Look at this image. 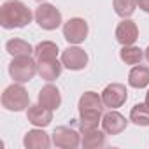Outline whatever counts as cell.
<instances>
[{
	"label": "cell",
	"instance_id": "4",
	"mask_svg": "<svg viewBox=\"0 0 149 149\" xmlns=\"http://www.w3.org/2000/svg\"><path fill=\"white\" fill-rule=\"evenodd\" d=\"M79 116L81 119H102L104 114V100L102 95L95 93V91H86L83 93V97L79 98Z\"/></svg>",
	"mask_w": 149,
	"mask_h": 149
},
{
	"label": "cell",
	"instance_id": "22",
	"mask_svg": "<svg viewBox=\"0 0 149 149\" xmlns=\"http://www.w3.org/2000/svg\"><path fill=\"white\" fill-rule=\"evenodd\" d=\"M112 6H114V11H116L118 16H121V18H130V16L135 13L137 0H114Z\"/></svg>",
	"mask_w": 149,
	"mask_h": 149
},
{
	"label": "cell",
	"instance_id": "11",
	"mask_svg": "<svg viewBox=\"0 0 149 149\" xmlns=\"http://www.w3.org/2000/svg\"><path fill=\"white\" fill-rule=\"evenodd\" d=\"M137 39H139V28H137V25L132 19L123 18V21L116 26V40L121 46H132Z\"/></svg>",
	"mask_w": 149,
	"mask_h": 149
},
{
	"label": "cell",
	"instance_id": "7",
	"mask_svg": "<svg viewBox=\"0 0 149 149\" xmlns=\"http://www.w3.org/2000/svg\"><path fill=\"white\" fill-rule=\"evenodd\" d=\"M126 98H128V90L125 84H119V83H112V84L105 86V90L102 91V100L107 109L121 107L126 102Z\"/></svg>",
	"mask_w": 149,
	"mask_h": 149
},
{
	"label": "cell",
	"instance_id": "24",
	"mask_svg": "<svg viewBox=\"0 0 149 149\" xmlns=\"http://www.w3.org/2000/svg\"><path fill=\"white\" fill-rule=\"evenodd\" d=\"M144 56H146V60L149 61V46H147V49H146V53H144Z\"/></svg>",
	"mask_w": 149,
	"mask_h": 149
},
{
	"label": "cell",
	"instance_id": "8",
	"mask_svg": "<svg viewBox=\"0 0 149 149\" xmlns=\"http://www.w3.org/2000/svg\"><path fill=\"white\" fill-rule=\"evenodd\" d=\"M61 63L68 70H83L88 65V54L77 46H68L61 53Z\"/></svg>",
	"mask_w": 149,
	"mask_h": 149
},
{
	"label": "cell",
	"instance_id": "15",
	"mask_svg": "<svg viewBox=\"0 0 149 149\" xmlns=\"http://www.w3.org/2000/svg\"><path fill=\"white\" fill-rule=\"evenodd\" d=\"M23 146L26 149H47L51 146V140H49V135L44 132V130H30L26 132L25 139H23Z\"/></svg>",
	"mask_w": 149,
	"mask_h": 149
},
{
	"label": "cell",
	"instance_id": "9",
	"mask_svg": "<svg viewBox=\"0 0 149 149\" xmlns=\"http://www.w3.org/2000/svg\"><path fill=\"white\" fill-rule=\"evenodd\" d=\"M53 144L61 149H76L81 144V137L76 130L67 128V126H58L53 132Z\"/></svg>",
	"mask_w": 149,
	"mask_h": 149
},
{
	"label": "cell",
	"instance_id": "3",
	"mask_svg": "<svg viewBox=\"0 0 149 149\" xmlns=\"http://www.w3.org/2000/svg\"><path fill=\"white\" fill-rule=\"evenodd\" d=\"M39 72L37 60L32 56H16L9 63V74L16 83H28L35 77V74Z\"/></svg>",
	"mask_w": 149,
	"mask_h": 149
},
{
	"label": "cell",
	"instance_id": "25",
	"mask_svg": "<svg viewBox=\"0 0 149 149\" xmlns=\"http://www.w3.org/2000/svg\"><path fill=\"white\" fill-rule=\"evenodd\" d=\"M146 104L149 105V90H147V93H146Z\"/></svg>",
	"mask_w": 149,
	"mask_h": 149
},
{
	"label": "cell",
	"instance_id": "6",
	"mask_svg": "<svg viewBox=\"0 0 149 149\" xmlns=\"http://www.w3.org/2000/svg\"><path fill=\"white\" fill-rule=\"evenodd\" d=\"M88 23L83 18H70L63 25V37L68 44H81L88 37Z\"/></svg>",
	"mask_w": 149,
	"mask_h": 149
},
{
	"label": "cell",
	"instance_id": "26",
	"mask_svg": "<svg viewBox=\"0 0 149 149\" xmlns=\"http://www.w3.org/2000/svg\"><path fill=\"white\" fill-rule=\"evenodd\" d=\"M37 2H42V0H37Z\"/></svg>",
	"mask_w": 149,
	"mask_h": 149
},
{
	"label": "cell",
	"instance_id": "20",
	"mask_svg": "<svg viewBox=\"0 0 149 149\" xmlns=\"http://www.w3.org/2000/svg\"><path fill=\"white\" fill-rule=\"evenodd\" d=\"M130 121L137 126H149V105L137 104L130 111Z\"/></svg>",
	"mask_w": 149,
	"mask_h": 149
},
{
	"label": "cell",
	"instance_id": "2",
	"mask_svg": "<svg viewBox=\"0 0 149 149\" xmlns=\"http://www.w3.org/2000/svg\"><path fill=\"white\" fill-rule=\"evenodd\" d=\"M2 105L11 112H21L30 107V95L23 88V83L11 84L2 93Z\"/></svg>",
	"mask_w": 149,
	"mask_h": 149
},
{
	"label": "cell",
	"instance_id": "13",
	"mask_svg": "<svg viewBox=\"0 0 149 149\" xmlns=\"http://www.w3.org/2000/svg\"><path fill=\"white\" fill-rule=\"evenodd\" d=\"M37 67H39V76L44 79V81H54L60 77L61 74V68H63V63L58 61V58H47V60H39L37 61Z\"/></svg>",
	"mask_w": 149,
	"mask_h": 149
},
{
	"label": "cell",
	"instance_id": "14",
	"mask_svg": "<svg viewBox=\"0 0 149 149\" xmlns=\"http://www.w3.org/2000/svg\"><path fill=\"white\" fill-rule=\"evenodd\" d=\"M39 104H42L44 107L54 111L61 105V95H60V90L53 84H46L42 86V90L39 91Z\"/></svg>",
	"mask_w": 149,
	"mask_h": 149
},
{
	"label": "cell",
	"instance_id": "21",
	"mask_svg": "<svg viewBox=\"0 0 149 149\" xmlns=\"http://www.w3.org/2000/svg\"><path fill=\"white\" fill-rule=\"evenodd\" d=\"M119 56L126 65H139L144 58V53L140 47L132 44V46H123V49L119 51Z\"/></svg>",
	"mask_w": 149,
	"mask_h": 149
},
{
	"label": "cell",
	"instance_id": "12",
	"mask_svg": "<svg viewBox=\"0 0 149 149\" xmlns=\"http://www.w3.org/2000/svg\"><path fill=\"white\" fill-rule=\"evenodd\" d=\"M26 119L33 125V126H39V128H44L47 126L51 121H53V111L44 107L42 104H35V105H30L26 109Z\"/></svg>",
	"mask_w": 149,
	"mask_h": 149
},
{
	"label": "cell",
	"instance_id": "5",
	"mask_svg": "<svg viewBox=\"0 0 149 149\" xmlns=\"http://www.w3.org/2000/svg\"><path fill=\"white\" fill-rule=\"evenodd\" d=\"M35 21L40 28L44 30H56L61 25V13L47 2H42L37 9H35Z\"/></svg>",
	"mask_w": 149,
	"mask_h": 149
},
{
	"label": "cell",
	"instance_id": "23",
	"mask_svg": "<svg viewBox=\"0 0 149 149\" xmlns=\"http://www.w3.org/2000/svg\"><path fill=\"white\" fill-rule=\"evenodd\" d=\"M137 6H139L144 13H149V0H137Z\"/></svg>",
	"mask_w": 149,
	"mask_h": 149
},
{
	"label": "cell",
	"instance_id": "1",
	"mask_svg": "<svg viewBox=\"0 0 149 149\" xmlns=\"http://www.w3.org/2000/svg\"><path fill=\"white\" fill-rule=\"evenodd\" d=\"M32 18L35 16L32 14L30 7H26L19 0H9L0 7V25L7 30L23 28L32 21Z\"/></svg>",
	"mask_w": 149,
	"mask_h": 149
},
{
	"label": "cell",
	"instance_id": "19",
	"mask_svg": "<svg viewBox=\"0 0 149 149\" xmlns=\"http://www.w3.org/2000/svg\"><path fill=\"white\" fill-rule=\"evenodd\" d=\"M58 46L51 40H42L35 46L33 49V54H35V60H47V58H58Z\"/></svg>",
	"mask_w": 149,
	"mask_h": 149
},
{
	"label": "cell",
	"instance_id": "18",
	"mask_svg": "<svg viewBox=\"0 0 149 149\" xmlns=\"http://www.w3.org/2000/svg\"><path fill=\"white\" fill-rule=\"evenodd\" d=\"M81 144H83V147H86V149L104 147V146H105V135H104V132H100L98 128L90 130V132H84Z\"/></svg>",
	"mask_w": 149,
	"mask_h": 149
},
{
	"label": "cell",
	"instance_id": "16",
	"mask_svg": "<svg viewBox=\"0 0 149 149\" xmlns=\"http://www.w3.org/2000/svg\"><path fill=\"white\" fill-rule=\"evenodd\" d=\"M128 84L132 88H146L149 84V67L135 65L128 74Z\"/></svg>",
	"mask_w": 149,
	"mask_h": 149
},
{
	"label": "cell",
	"instance_id": "17",
	"mask_svg": "<svg viewBox=\"0 0 149 149\" xmlns=\"http://www.w3.org/2000/svg\"><path fill=\"white\" fill-rule=\"evenodd\" d=\"M6 49L9 54H13L16 58V56H30L35 47H32L30 42H26L23 39H11V40H7Z\"/></svg>",
	"mask_w": 149,
	"mask_h": 149
},
{
	"label": "cell",
	"instance_id": "10",
	"mask_svg": "<svg viewBox=\"0 0 149 149\" xmlns=\"http://www.w3.org/2000/svg\"><path fill=\"white\" fill-rule=\"evenodd\" d=\"M126 125H128L126 118L121 112H118L116 109H111L109 112H105L102 116V128H104V132L107 135H118V133H121L126 128Z\"/></svg>",
	"mask_w": 149,
	"mask_h": 149
}]
</instances>
